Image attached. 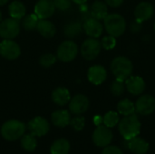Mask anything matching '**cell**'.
Wrapping results in <instances>:
<instances>
[{
    "instance_id": "cell-1",
    "label": "cell",
    "mask_w": 155,
    "mask_h": 154,
    "mask_svg": "<svg viewBox=\"0 0 155 154\" xmlns=\"http://www.w3.org/2000/svg\"><path fill=\"white\" fill-rule=\"evenodd\" d=\"M119 132L125 141L136 137L141 132V123L136 114L124 116L119 122Z\"/></svg>"
},
{
    "instance_id": "cell-2",
    "label": "cell",
    "mask_w": 155,
    "mask_h": 154,
    "mask_svg": "<svg viewBox=\"0 0 155 154\" xmlns=\"http://www.w3.org/2000/svg\"><path fill=\"white\" fill-rule=\"evenodd\" d=\"M134 65L132 61L125 56L115 57L111 63V71L118 80L124 82L132 75Z\"/></svg>"
},
{
    "instance_id": "cell-3",
    "label": "cell",
    "mask_w": 155,
    "mask_h": 154,
    "mask_svg": "<svg viewBox=\"0 0 155 154\" xmlns=\"http://www.w3.org/2000/svg\"><path fill=\"white\" fill-rule=\"evenodd\" d=\"M106 32L114 37L121 36L126 30V22L123 15L119 14H110L104 19Z\"/></svg>"
},
{
    "instance_id": "cell-4",
    "label": "cell",
    "mask_w": 155,
    "mask_h": 154,
    "mask_svg": "<svg viewBox=\"0 0 155 154\" xmlns=\"http://www.w3.org/2000/svg\"><path fill=\"white\" fill-rule=\"evenodd\" d=\"M25 132V125L20 121L10 120L1 127V135L6 141H15L21 138Z\"/></svg>"
},
{
    "instance_id": "cell-5",
    "label": "cell",
    "mask_w": 155,
    "mask_h": 154,
    "mask_svg": "<svg viewBox=\"0 0 155 154\" xmlns=\"http://www.w3.org/2000/svg\"><path fill=\"white\" fill-rule=\"evenodd\" d=\"M101 42L96 38L86 39L81 46V54L86 60H94L101 52Z\"/></svg>"
},
{
    "instance_id": "cell-6",
    "label": "cell",
    "mask_w": 155,
    "mask_h": 154,
    "mask_svg": "<svg viewBox=\"0 0 155 154\" xmlns=\"http://www.w3.org/2000/svg\"><path fill=\"white\" fill-rule=\"evenodd\" d=\"M78 54L77 44L70 40L63 42L57 48V58L62 62L73 61Z\"/></svg>"
},
{
    "instance_id": "cell-7",
    "label": "cell",
    "mask_w": 155,
    "mask_h": 154,
    "mask_svg": "<svg viewBox=\"0 0 155 154\" xmlns=\"http://www.w3.org/2000/svg\"><path fill=\"white\" fill-rule=\"evenodd\" d=\"M20 32V22L15 18H7L0 22V36L4 39H13Z\"/></svg>"
},
{
    "instance_id": "cell-8",
    "label": "cell",
    "mask_w": 155,
    "mask_h": 154,
    "mask_svg": "<svg viewBox=\"0 0 155 154\" xmlns=\"http://www.w3.org/2000/svg\"><path fill=\"white\" fill-rule=\"evenodd\" d=\"M134 106L137 113L143 116L150 115L155 110V98L150 94L142 95L137 99Z\"/></svg>"
},
{
    "instance_id": "cell-9",
    "label": "cell",
    "mask_w": 155,
    "mask_h": 154,
    "mask_svg": "<svg viewBox=\"0 0 155 154\" xmlns=\"http://www.w3.org/2000/svg\"><path fill=\"white\" fill-rule=\"evenodd\" d=\"M113 140V133L105 125H99L93 133V142L98 147L108 146Z\"/></svg>"
},
{
    "instance_id": "cell-10",
    "label": "cell",
    "mask_w": 155,
    "mask_h": 154,
    "mask_svg": "<svg viewBox=\"0 0 155 154\" xmlns=\"http://www.w3.org/2000/svg\"><path fill=\"white\" fill-rule=\"evenodd\" d=\"M21 54L20 46L12 39H4L0 43V54L7 60H15Z\"/></svg>"
},
{
    "instance_id": "cell-11",
    "label": "cell",
    "mask_w": 155,
    "mask_h": 154,
    "mask_svg": "<svg viewBox=\"0 0 155 154\" xmlns=\"http://www.w3.org/2000/svg\"><path fill=\"white\" fill-rule=\"evenodd\" d=\"M89 108V100L84 94H77L74 96L69 102L70 112L75 115H80L85 113Z\"/></svg>"
},
{
    "instance_id": "cell-12",
    "label": "cell",
    "mask_w": 155,
    "mask_h": 154,
    "mask_svg": "<svg viewBox=\"0 0 155 154\" xmlns=\"http://www.w3.org/2000/svg\"><path fill=\"white\" fill-rule=\"evenodd\" d=\"M28 129L30 133L35 137L45 135L49 131V123L43 117H35L28 123Z\"/></svg>"
},
{
    "instance_id": "cell-13",
    "label": "cell",
    "mask_w": 155,
    "mask_h": 154,
    "mask_svg": "<svg viewBox=\"0 0 155 154\" xmlns=\"http://www.w3.org/2000/svg\"><path fill=\"white\" fill-rule=\"evenodd\" d=\"M55 5L53 0H39L35 6V14L39 19H47L53 15Z\"/></svg>"
},
{
    "instance_id": "cell-14",
    "label": "cell",
    "mask_w": 155,
    "mask_h": 154,
    "mask_svg": "<svg viewBox=\"0 0 155 154\" xmlns=\"http://www.w3.org/2000/svg\"><path fill=\"white\" fill-rule=\"evenodd\" d=\"M144 80L140 76H130L125 80V88L132 95H141L145 90Z\"/></svg>"
},
{
    "instance_id": "cell-15",
    "label": "cell",
    "mask_w": 155,
    "mask_h": 154,
    "mask_svg": "<svg viewBox=\"0 0 155 154\" xmlns=\"http://www.w3.org/2000/svg\"><path fill=\"white\" fill-rule=\"evenodd\" d=\"M83 29L88 36L93 38H97L103 34L104 26L99 20L93 17H89L84 20L83 25Z\"/></svg>"
},
{
    "instance_id": "cell-16",
    "label": "cell",
    "mask_w": 155,
    "mask_h": 154,
    "mask_svg": "<svg viewBox=\"0 0 155 154\" xmlns=\"http://www.w3.org/2000/svg\"><path fill=\"white\" fill-rule=\"evenodd\" d=\"M154 13V8L153 5L149 2H141L137 5L134 10V16L135 20L138 22H145L152 18Z\"/></svg>"
},
{
    "instance_id": "cell-17",
    "label": "cell",
    "mask_w": 155,
    "mask_h": 154,
    "mask_svg": "<svg viewBox=\"0 0 155 154\" xmlns=\"http://www.w3.org/2000/svg\"><path fill=\"white\" fill-rule=\"evenodd\" d=\"M87 77L90 83L94 85H99L105 81L107 77V72L102 65H94L89 68Z\"/></svg>"
},
{
    "instance_id": "cell-18",
    "label": "cell",
    "mask_w": 155,
    "mask_h": 154,
    "mask_svg": "<svg viewBox=\"0 0 155 154\" xmlns=\"http://www.w3.org/2000/svg\"><path fill=\"white\" fill-rule=\"evenodd\" d=\"M128 149L134 154H146L149 151V143L139 137H134L126 141Z\"/></svg>"
},
{
    "instance_id": "cell-19",
    "label": "cell",
    "mask_w": 155,
    "mask_h": 154,
    "mask_svg": "<svg viewBox=\"0 0 155 154\" xmlns=\"http://www.w3.org/2000/svg\"><path fill=\"white\" fill-rule=\"evenodd\" d=\"M51 120L54 125L63 128L70 124L71 115L66 110H58L52 113Z\"/></svg>"
},
{
    "instance_id": "cell-20",
    "label": "cell",
    "mask_w": 155,
    "mask_h": 154,
    "mask_svg": "<svg viewBox=\"0 0 155 154\" xmlns=\"http://www.w3.org/2000/svg\"><path fill=\"white\" fill-rule=\"evenodd\" d=\"M91 17L95 18L97 20H104L108 15V8L107 5L102 1H95L93 3L90 10Z\"/></svg>"
},
{
    "instance_id": "cell-21",
    "label": "cell",
    "mask_w": 155,
    "mask_h": 154,
    "mask_svg": "<svg viewBox=\"0 0 155 154\" xmlns=\"http://www.w3.org/2000/svg\"><path fill=\"white\" fill-rule=\"evenodd\" d=\"M36 30L42 36L45 38H52L56 33V28L54 24L47 21L46 19H39Z\"/></svg>"
},
{
    "instance_id": "cell-22",
    "label": "cell",
    "mask_w": 155,
    "mask_h": 154,
    "mask_svg": "<svg viewBox=\"0 0 155 154\" xmlns=\"http://www.w3.org/2000/svg\"><path fill=\"white\" fill-rule=\"evenodd\" d=\"M52 100L55 104L59 106H64L71 100L70 93L66 88L64 87L56 88L55 90H54L52 93Z\"/></svg>"
},
{
    "instance_id": "cell-23",
    "label": "cell",
    "mask_w": 155,
    "mask_h": 154,
    "mask_svg": "<svg viewBox=\"0 0 155 154\" xmlns=\"http://www.w3.org/2000/svg\"><path fill=\"white\" fill-rule=\"evenodd\" d=\"M8 12L12 18L20 20L25 15V6L20 1H13L8 6Z\"/></svg>"
},
{
    "instance_id": "cell-24",
    "label": "cell",
    "mask_w": 155,
    "mask_h": 154,
    "mask_svg": "<svg viewBox=\"0 0 155 154\" xmlns=\"http://www.w3.org/2000/svg\"><path fill=\"white\" fill-rule=\"evenodd\" d=\"M69 150V142L65 139H59L52 144L50 148V152L51 154H68Z\"/></svg>"
},
{
    "instance_id": "cell-25",
    "label": "cell",
    "mask_w": 155,
    "mask_h": 154,
    "mask_svg": "<svg viewBox=\"0 0 155 154\" xmlns=\"http://www.w3.org/2000/svg\"><path fill=\"white\" fill-rule=\"evenodd\" d=\"M83 25L80 22H71L64 26V34L68 38H76L83 31Z\"/></svg>"
},
{
    "instance_id": "cell-26",
    "label": "cell",
    "mask_w": 155,
    "mask_h": 154,
    "mask_svg": "<svg viewBox=\"0 0 155 154\" xmlns=\"http://www.w3.org/2000/svg\"><path fill=\"white\" fill-rule=\"evenodd\" d=\"M117 110L120 114L124 116H127V115L134 114L135 113V106L134 103L129 99H124L118 103Z\"/></svg>"
},
{
    "instance_id": "cell-27",
    "label": "cell",
    "mask_w": 155,
    "mask_h": 154,
    "mask_svg": "<svg viewBox=\"0 0 155 154\" xmlns=\"http://www.w3.org/2000/svg\"><path fill=\"white\" fill-rule=\"evenodd\" d=\"M21 145H22L23 149L25 150L26 152L35 151V149L37 146V142H36L35 136L33 135L32 133L23 135L22 140H21Z\"/></svg>"
},
{
    "instance_id": "cell-28",
    "label": "cell",
    "mask_w": 155,
    "mask_h": 154,
    "mask_svg": "<svg viewBox=\"0 0 155 154\" xmlns=\"http://www.w3.org/2000/svg\"><path fill=\"white\" fill-rule=\"evenodd\" d=\"M38 21H39V18L37 17L35 14H30L23 17L22 26L27 31H33L36 29Z\"/></svg>"
},
{
    "instance_id": "cell-29",
    "label": "cell",
    "mask_w": 155,
    "mask_h": 154,
    "mask_svg": "<svg viewBox=\"0 0 155 154\" xmlns=\"http://www.w3.org/2000/svg\"><path fill=\"white\" fill-rule=\"evenodd\" d=\"M103 119H104L103 123L108 128H113V127L116 126L120 122L119 114L116 112H114V111H110L107 113H105V115L103 117Z\"/></svg>"
},
{
    "instance_id": "cell-30",
    "label": "cell",
    "mask_w": 155,
    "mask_h": 154,
    "mask_svg": "<svg viewBox=\"0 0 155 154\" xmlns=\"http://www.w3.org/2000/svg\"><path fill=\"white\" fill-rule=\"evenodd\" d=\"M110 91L114 96H121L125 91V83L124 81L115 79L110 86Z\"/></svg>"
},
{
    "instance_id": "cell-31",
    "label": "cell",
    "mask_w": 155,
    "mask_h": 154,
    "mask_svg": "<svg viewBox=\"0 0 155 154\" xmlns=\"http://www.w3.org/2000/svg\"><path fill=\"white\" fill-rule=\"evenodd\" d=\"M55 62H56V56H54L53 54H45L42 55L39 59V64H41V66L45 68L51 67Z\"/></svg>"
},
{
    "instance_id": "cell-32",
    "label": "cell",
    "mask_w": 155,
    "mask_h": 154,
    "mask_svg": "<svg viewBox=\"0 0 155 154\" xmlns=\"http://www.w3.org/2000/svg\"><path fill=\"white\" fill-rule=\"evenodd\" d=\"M101 45L104 49L105 50H111L113 48L115 47L116 45V39L114 36L113 35H107L103 37L102 41H101Z\"/></svg>"
},
{
    "instance_id": "cell-33",
    "label": "cell",
    "mask_w": 155,
    "mask_h": 154,
    "mask_svg": "<svg viewBox=\"0 0 155 154\" xmlns=\"http://www.w3.org/2000/svg\"><path fill=\"white\" fill-rule=\"evenodd\" d=\"M70 124L75 131H82L85 124V119H84V117H82V116L74 117V118L71 119Z\"/></svg>"
},
{
    "instance_id": "cell-34",
    "label": "cell",
    "mask_w": 155,
    "mask_h": 154,
    "mask_svg": "<svg viewBox=\"0 0 155 154\" xmlns=\"http://www.w3.org/2000/svg\"><path fill=\"white\" fill-rule=\"evenodd\" d=\"M55 5V8H58L61 11H66L71 6L72 0H53Z\"/></svg>"
},
{
    "instance_id": "cell-35",
    "label": "cell",
    "mask_w": 155,
    "mask_h": 154,
    "mask_svg": "<svg viewBox=\"0 0 155 154\" xmlns=\"http://www.w3.org/2000/svg\"><path fill=\"white\" fill-rule=\"evenodd\" d=\"M102 154H124L122 150L120 148H118L117 146H106L104 147V149L103 150Z\"/></svg>"
},
{
    "instance_id": "cell-36",
    "label": "cell",
    "mask_w": 155,
    "mask_h": 154,
    "mask_svg": "<svg viewBox=\"0 0 155 154\" xmlns=\"http://www.w3.org/2000/svg\"><path fill=\"white\" fill-rule=\"evenodd\" d=\"M142 27H143L142 23L141 22H138L137 20H134L130 25V29H131V31L133 33H139L142 30Z\"/></svg>"
},
{
    "instance_id": "cell-37",
    "label": "cell",
    "mask_w": 155,
    "mask_h": 154,
    "mask_svg": "<svg viewBox=\"0 0 155 154\" xmlns=\"http://www.w3.org/2000/svg\"><path fill=\"white\" fill-rule=\"evenodd\" d=\"M124 0H105L106 5H108L111 7H119Z\"/></svg>"
},
{
    "instance_id": "cell-38",
    "label": "cell",
    "mask_w": 155,
    "mask_h": 154,
    "mask_svg": "<svg viewBox=\"0 0 155 154\" xmlns=\"http://www.w3.org/2000/svg\"><path fill=\"white\" fill-rule=\"evenodd\" d=\"M103 117L102 116H100V115H96V116H94V123L96 125V126H99V125H101L102 124V123H103Z\"/></svg>"
},
{
    "instance_id": "cell-39",
    "label": "cell",
    "mask_w": 155,
    "mask_h": 154,
    "mask_svg": "<svg viewBox=\"0 0 155 154\" xmlns=\"http://www.w3.org/2000/svg\"><path fill=\"white\" fill-rule=\"evenodd\" d=\"M80 5V11L84 14H87L88 13V6L84 4H82V5Z\"/></svg>"
},
{
    "instance_id": "cell-40",
    "label": "cell",
    "mask_w": 155,
    "mask_h": 154,
    "mask_svg": "<svg viewBox=\"0 0 155 154\" xmlns=\"http://www.w3.org/2000/svg\"><path fill=\"white\" fill-rule=\"evenodd\" d=\"M74 3H75V4H77V5H82V4H84V3H86V1L87 0H72Z\"/></svg>"
},
{
    "instance_id": "cell-41",
    "label": "cell",
    "mask_w": 155,
    "mask_h": 154,
    "mask_svg": "<svg viewBox=\"0 0 155 154\" xmlns=\"http://www.w3.org/2000/svg\"><path fill=\"white\" fill-rule=\"evenodd\" d=\"M7 2H8V0H0V6H1V5H5Z\"/></svg>"
},
{
    "instance_id": "cell-42",
    "label": "cell",
    "mask_w": 155,
    "mask_h": 154,
    "mask_svg": "<svg viewBox=\"0 0 155 154\" xmlns=\"http://www.w3.org/2000/svg\"><path fill=\"white\" fill-rule=\"evenodd\" d=\"M1 20H2V13L0 11V22H1Z\"/></svg>"
},
{
    "instance_id": "cell-43",
    "label": "cell",
    "mask_w": 155,
    "mask_h": 154,
    "mask_svg": "<svg viewBox=\"0 0 155 154\" xmlns=\"http://www.w3.org/2000/svg\"><path fill=\"white\" fill-rule=\"evenodd\" d=\"M154 30H155V23H154Z\"/></svg>"
}]
</instances>
